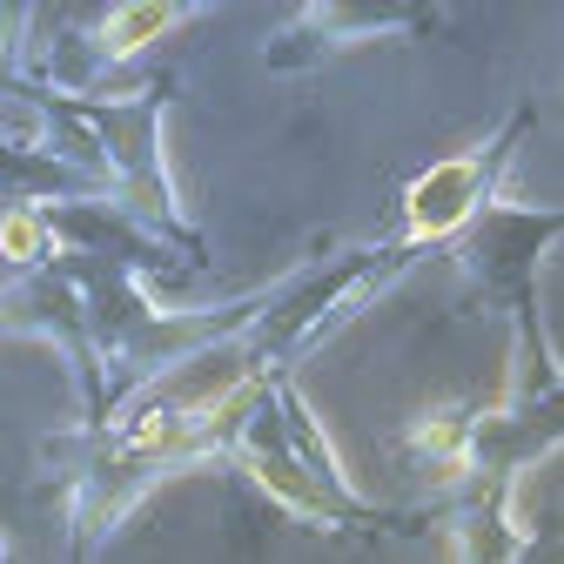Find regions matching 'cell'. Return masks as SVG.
I'll use <instances>...</instances> for the list:
<instances>
[{
	"label": "cell",
	"instance_id": "obj_1",
	"mask_svg": "<svg viewBox=\"0 0 564 564\" xmlns=\"http://www.w3.org/2000/svg\"><path fill=\"white\" fill-rule=\"evenodd\" d=\"M470 188H477L470 162L431 169V175L410 188V223H416V229H457V223L470 216Z\"/></svg>",
	"mask_w": 564,
	"mask_h": 564
},
{
	"label": "cell",
	"instance_id": "obj_2",
	"mask_svg": "<svg viewBox=\"0 0 564 564\" xmlns=\"http://www.w3.org/2000/svg\"><path fill=\"white\" fill-rule=\"evenodd\" d=\"M169 21H175V8H162V0H141V8H121V21L108 28V47H115V54H128V47H141V41H155Z\"/></svg>",
	"mask_w": 564,
	"mask_h": 564
},
{
	"label": "cell",
	"instance_id": "obj_3",
	"mask_svg": "<svg viewBox=\"0 0 564 564\" xmlns=\"http://www.w3.org/2000/svg\"><path fill=\"white\" fill-rule=\"evenodd\" d=\"M0 242H8V256H14V262H28V256L41 249V236H34V223H28V216H8V229H0Z\"/></svg>",
	"mask_w": 564,
	"mask_h": 564
}]
</instances>
